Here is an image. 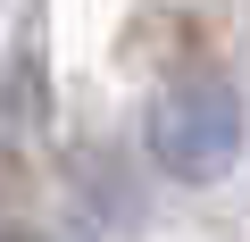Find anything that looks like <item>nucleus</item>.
<instances>
[{
    "label": "nucleus",
    "mask_w": 250,
    "mask_h": 242,
    "mask_svg": "<svg viewBox=\"0 0 250 242\" xmlns=\"http://www.w3.org/2000/svg\"><path fill=\"white\" fill-rule=\"evenodd\" d=\"M150 151H159V167L184 176V184L225 176V167L242 159V92H233L217 67L175 75V84L159 92V109H150Z\"/></svg>",
    "instance_id": "obj_1"
}]
</instances>
